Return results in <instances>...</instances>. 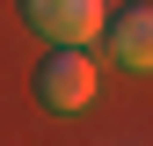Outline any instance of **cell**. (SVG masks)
Returning <instances> with one entry per match:
<instances>
[{
    "instance_id": "1",
    "label": "cell",
    "mask_w": 153,
    "mask_h": 146,
    "mask_svg": "<svg viewBox=\"0 0 153 146\" xmlns=\"http://www.w3.org/2000/svg\"><path fill=\"white\" fill-rule=\"evenodd\" d=\"M36 102L44 110H88L95 102V59H80V44H59L36 66Z\"/></svg>"
},
{
    "instance_id": "2",
    "label": "cell",
    "mask_w": 153,
    "mask_h": 146,
    "mask_svg": "<svg viewBox=\"0 0 153 146\" xmlns=\"http://www.w3.org/2000/svg\"><path fill=\"white\" fill-rule=\"evenodd\" d=\"M22 22L51 44H88L102 36V0H22Z\"/></svg>"
},
{
    "instance_id": "3",
    "label": "cell",
    "mask_w": 153,
    "mask_h": 146,
    "mask_svg": "<svg viewBox=\"0 0 153 146\" xmlns=\"http://www.w3.org/2000/svg\"><path fill=\"white\" fill-rule=\"evenodd\" d=\"M102 44H109V59H117V66L153 73V0L117 7V15H109V29H102Z\"/></svg>"
}]
</instances>
